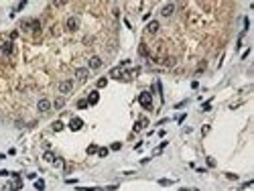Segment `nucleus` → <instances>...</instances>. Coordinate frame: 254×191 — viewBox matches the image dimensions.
<instances>
[{"label":"nucleus","instance_id":"obj_13","mask_svg":"<svg viewBox=\"0 0 254 191\" xmlns=\"http://www.w3.org/2000/svg\"><path fill=\"white\" fill-rule=\"evenodd\" d=\"M98 102H100V94H98V90L89 92V96H87V106H96Z\"/></svg>","mask_w":254,"mask_h":191},{"label":"nucleus","instance_id":"obj_14","mask_svg":"<svg viewBox=\"0 0 254 191\" xmlns=\"http://www.w3.org/2000/svg\"><path fill=\"white\" fill-rule=\"evenodd\" d=\"M146 126H148V118L142 116V118L136 120V124H134V132H138V130H142V128H146Z\"/></svg>","mask_w":254,"mask_h":191},{"label":"nucleus","instance_id":"obj_3","mask_svg":"<svg viewBox=\"0 0 254 191\" xmlns=\"http://www.w3.org/2000/svg\"><path fill=\"white\" fill-rule=\"evenodd\" d=\"M128 71H124V67H114L112 71H110V77H114V79H128Z\"/></svg>","mask_w":254,"mask_h":191},{"label":"nucleus","instance_id":"obj_2","mask_svg":"<svg viewBox=\"0 0 254 191\" xmlns=\"http://www.w3.org/2000/svg\"><path fill=\"white\" fill-rule=\"evenodd\" d=\"M0 53L4 55V57H12V53H14V43L8 39V41H2V45H0Z\"/></svg>","mask_w":254,"mask_h":191},{"label":"nucleus","instance_id":"obj_21","mask_svg":"<svg viewBox=\"0 0 254 191\" xmlns=\"http://www.w3.org/2000/svg\"><path fill=\"white\" fill-rule=\"evenodd\" d=\"M106 84H108V77H100L98 79V88H106Z\"/></svg>","mask_w":254,"mask_h":191},{"label":"nucleus","instance_id":"obj_6","mask_svg":"<svg viewBox=\"0 0 254 191\" xmlns=\"http://www.w3.org/2000/svg\"><path fill=\"white\" fill-rule=\"evenodd\" d=\"M100 67H102V57H98V55L89 57V61H87V69H100Z\"/></svg>","mask_w":254,"mask_h":191},{"label":"nucleus","instance_id":"obj_11","mask_svg":"<svg viewBox=\"0 0 254 191\" xmlns=\"http://www.w3.org/2000/svg\"><path fill=\"white\" fill-rule=\"evenodd\" d=\"M75 77H77L80 81H85V79L89 77V69H87V67H77V69H75Z\"/></svg>","mask_w":254,"mask_h":191},{"label":"nucleus","instance_id":"obj_15","mask_svg":"<svg viewBox=\"0 0 254 191\" xmlns=\"http://www.w3.org/2000/svg\"><path fill=\"white\" fill-rule=\"evenodd\" d=\"M53 106H55V110H61V108L65 106V98H63V96H59V98L53 102Z\"/></svg>","mask_w":254,"mask_h":191},{"label":"nucleus","instance_id":"obj_18","mask_svg":"<svg viewBox=\"0 0 254 191\" xmlns=\"http://www.w3.org/2000/svg\"><path fill=\"white\" fill-rule=\"evenodd\" d=\"M35 189H37V191L45 189V181H43V179H37V181H35Z\"/></svg>","mask_w":254,"mask_h":191},{"label":"nucleus","instance_id":"obj_25","mask_svg":"<svg viewBox=\"0 0 254 191\" xmlns=\"http://www.w3.org/2000/svg\"><path fill=\"white\" fill-rule=\"evenodd\" d=\"M53 165H55L57 169H61V167H63V159H55V161H53Z\"/></svg>","mask_w":254,"mask_h":191},{"label":"nucleus","instance_id":"obj_33","mask_svg":"<svg viewBox=\"0 0 254 191\" xmlns=\"http://www.w3.org/2000/svg\"><path fill=\"white\" fill-rule=\"evenodd\" d=\"M183 191H199V189H183Z\"/></svg>","mask_w":254,"mask_h":191},{"label":"nucleus","instance_id":"obj_29","mask_svg":"<svg viewBox=\"0 0 254 191\" xmlns=\"http://www.w3.org/2000/svg\"><path fill=\"white\" fill-rule=\"evenodd\" d=\"M77 191H98V189H96V187H80Z\"/></svg>","mask_w":254,"mask_h":191},{"label":"nucleus","instance_id":"obj_24","mask_svg":"<svg viewBox=\"0 0 254 191\" xmlns=\"http://www.w3.org/2000/svg\"><path fill=\"white\" fill-rule=\"evenodd\" d=\"M77 108H80V110L87 108V100H80V102H77Z\"/></svg>","mask_w":254,"mask_h":191},{"label":"nucleus","instance_id":"obj_9","mask_svg":"<svg viewBox=\"0 0 254 191\" xmlns=\"http://www.w3.org/2000/svg\"><path fill=\"white\" fill-rule=\"evenodd\" d=\"M159 29H161L159 20H151V22L146 25V35H157V33H159Z\"/></svg>","mask_w":254,"mask_h":191},{"label":"nucleus","instance_id":"obj_28","mask_svg":"<svg viewBox=\"0 0 254 191\" xmlns=\"http://www.w3.org/2000/svg\"><path fill=\"white\" fill-rule=\"evenodd\" d=\"M201 110H203V112H210V110H212V102H205V104H203V108H201Z\"/></svg>","mask_w":254,"mask_h":191},{"label":"nucleus","instance_id":"obj_31","mask_svg":"<svg viewBox=\"0 0 254 191\" xmlns=\"http://www.w3.org/2000/svg\"><path fill=\"white\" fill-rule=\"evenodd\" d=\"M226 177H228V179H238V175H236V173H226Z\"/></svg>","mask_w":254,"mask_h":191},{"label":"nucleus","instance_id":"obj_23","mask_svg":"<svg viewBox=\"0 0 254 191\" xmlns=\"http://www.w3.org/2000/svg\"><path fill=\"white\" fill-rule=\"evenodd\" d=\"M138 53H140V55H148V51H146V47H144V43H140V47H138Z\"/></svg>","mask_w":254,"mask_h":191},{"label":"nucleus","instance_id":"obj_1","mask_svg":"<svg viewBox=\"0 0 254 191\" xmlns=\"http://www.w3.org/2000/svg\"><path fill=\"white\" fill-rule=\"evenodd\" d=\"M138 104H140L144 110H153V94L140 92V94H138Z\"/></svg>","mask_w":254,"mask_h":191},{"label":"nucleus","instance_id":"obj_8","mask_svg":"<svg viewBox=\"0 0 254 191\" xmlns=\"http://www.w3.org/2000/svg\"><path fill=\"white\" fill-rule=\"evenodd\" d=\"M10 175H12L14 179H12V183L8 185V189H10V191H18L20 187H23V181H20V177H18L16 173H10Z\"/></svg>","mask_w":254,"mask_h":191},{"label":"nucleus","instance_id":"obj_20","mask_svg":"<svg viewBox=\"0 0 254 191\" xmlns=\"http://www.w3.org/2000/svg\"><path fill=\"white\" fill-rule=\"evenodd\" d=\"M159 185L167 187V185H173V179H159Z\"/></svg>","mask_w":254,"mask_h":191},{"label":"nucleus","instance_id":"obj_26","mask_svg":"<svg viewBox=\"0 0 254 191\" xmlns=\"http://www.w3.org/2000/svg\"><path fill=\"white\" fill-rule=\"evenodd\" d=\"M110 148H112V150H120V148H122V143H112Z\"/></svg>","mask_w":254,"mask_h":191},{"label":"nucleus","instance_id":"obj_19","mask_svg":"<svg viewBox=\"0 0 254 191\" xmlns=\"http://www.w3.org/2000/svg\"><path fill=\"white\" fill-rule=\"evenodd\" d=\"M53 130H55V132H61V130H63V122H59V120L53 122Z\"/></svg>","mask_w":254,"mask_h":191},{"label":"nucleus","instance_id":"obj_12","mask_svg":"<svg viewBox=\"0 0 254 191\" xmlns=\"http://www.w3.org/2000/svg\"><path fill=\"white\" fill-rule=\"evenodd\" d=\"M37 108H39V112H43V114H45V112H49V110H51V102L43 98V100H39V102H37Z\"/></svg>","mask_w":254,"mask_h":191},{"label":"nucleus","instance_id":"obj_30","mask_svg":"<svg viewBox=\"0 0 254 191\" xmlns=\"http://www.w3.org/2000/svg\"><path fill=\"white\" fill-rule=\"evenodd\" d=\"M208 132H210V124H205V126H203V130H201V134H203V136H205V134H208Z\"/></svg>","mask_w":254,"mask_h":191},{"label":"nucleus","instance_id":"obj_16","mask_svg":"<svg viewBox=\"0 0 254 191\" xmlns=\"http://www.w3.org/2000/svg\"><path fill=\"white\" fill-rule=\"evenodd\" d=\"M43 159H45V161H47V163H53V161H55V159H57V157H55V154H53V152H51V150H47V152H45V154H43Z\"/></svg>","mask_w":254,"mask_h":191},{"label":"nucleus","instance_id":"obj_17","mask_svg":"<svg viewBox=\"0 0 254 191\" xmlns=\"http://www.w3.org/2000/svg\"><path fill=\"white\" fill-rule=\"evenodd\" d=\"M108 152H110V148H106V146H102V148H98V157H108Z\"/></svg>","mask_w":254,"mask_h":191},{"label":"nucleus","instance_id":"obj_22","mask_svg":"<svg viewBox=\"0 0 254 191\" xmlns=\"http://www.w3.org/2000/svg\"><path fill=\"white\" fill-rule=\"evenodd\" d=\"M94 152H98V146L96 144H89L87 146V154H94Z\"/></svg>","mask_w":254,"mask_h":191},{"label":"nucleus","instance_id":"obj_32","mask_svg":"<svg viewBox=\"0 0 254 191\" xmlns=\"http://www.w3.org/2000/svg\"><path fill=\"white\" fill-rule=\"evenodd\" d=\"M208 165H210V167H215V161H213L212 157H208Z\"/></svg>","mask_w":254,"mask_h":191},{"label":"nucleus","instance_id":"obj_7","mask_svg":"<svg viewBox=\"0 0 254 191\" xmlns=\"http://www.w3.org/2000/svg\"><path fill=\"white\" fill-rule=\"evenodd\" d=\"M173 12H175V4H173V2H167V4L161 8V16H165V18L173 16Z\"/></svg>","mask_w":254,"mask_h":191},{"label":"nucleus","instance_id":"obj_10","mask_svg":"<svg viewBox=\"0 0 254 191\" xmlns=\"http://www.w3.org/2000/svg\"><path fill=\"white\" fill-rule=\"evenodd\" d=\"M82 126H84V120L82 118H71L69 120V130L77 132V130H82Z\"/></svg>","mask_w":254,"mask_h":191},{"label":"nucleus","instance_id":"obj_4","mask_svg":"<svg viewBox=\"0 0 254 191\" xmlns=\"http://www.w3.org/2000/svg\"><path fill=\"white\" fill-rule=\"evenodd\" d=\"M59 94H69L71 90H73V79H63V81H59Z\"/></svg>","mask_w":254,"mask_h":191},{"label":"nucleus","instance_id":"obj_5","mask_svg":"<svg viewBox=\"0 0 254 191\" xmlns=\"http://www.w3.org/2000/svg\"><path fill=\"white\" fill-rule=\"evenodd\" d=\"M65 27H67V31H77L80 29V18L77 16H69L65 20Z\"/></svg>","mask_w":254,"mask_h":191},{"label":"nucleus","instance_id":"obj_27","mask_svg":"<svg viewBox=\"0 0 254 191\" xmlns=\"http://www.w3.org/2000/svg\"><path fill=\"white\" fill-rule=\"evenodd\" d=\"M25 6H27V2H18V4H16V8H14V12H16V10H23ZM14 12H12V14H14Z\"/></svg>","mask_w":254,"mask_h":191}]
</instances>
